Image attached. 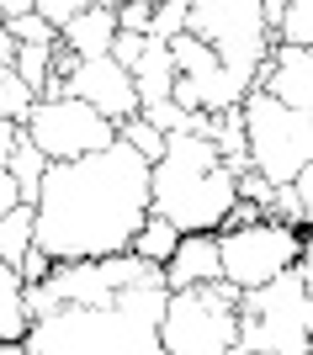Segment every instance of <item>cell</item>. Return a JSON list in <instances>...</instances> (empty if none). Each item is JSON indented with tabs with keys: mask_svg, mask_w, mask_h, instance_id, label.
Listing matches in <instances>:
<instances>
[{
	"mask_svg": "<svg viewBox=\"0 0 313 355\" xmlns=\"http://www.w3.org/2000/svg\"><path fill=\"white\" fill-rule=\"evenodd\" d=\"M260 6H266V21L282 32V16H287V6H292V0H260Z\"/></svg>",
	"mask_w": 313,
	"mask_h": 355,
	"instance_id": "8d00e7d4",
	"label": "cell"
},
{
	"mask_svg": "<svg viewBox=\"0 0 313 355\" xmlns=\"http://www.w3.org/2000/svg\"><path fill=\"white\" fill-rule=\"evenodd\" d=\"M186 21H192V0H154V32L149 37H180L186 32Z\"/></svg>",
	"mask_w": 313,
	"mask_h": 355,
	"instance_id": "cb8c5ba5",
	"label": "cell"
},
{
	"mask_svg": "<svg viewBox=\"0 0 313 355\" xmlns=\"http://www.w3.org/2000/svg\"><path fill=\"white\" fill-rule=\"evenodd\" d=\"M164 282H170V292L223 282V244H218V234H186L180 239V250L164 260Z\"/></svg>",
	"mask_w": 313,
	"mask_h": 355,
	"instance_id": "7c38bea8",
	"label": "cell"
},
{
	"mask_svg": "<svg viewBox=\"0 0 313 355\" xmlns=\"http://www.w3.org/2000/svg\"><path fill=\"white\" fill-rule=\"evenodd\" d=\"M239 345L255 355H313L308 286L298 266L239 297Z\"/></svg>",
	"mask_w": 313,
	"mask_h": 355,
	"instance_id": "8992f818",
	"label": "cell"
},
{
	"mask_svg": "<svg viewBox=\"0 0 313 355\" xmlns=\"http://www.w3.org/2000/svg\"><path fill=\"white\" fill-rule=\"evenodd\" d=\"M223 244V276L239 286V292H255V286L276 282L303 260V228L292 223H250V228H223L218 234Z\"/></svg>",
	"mask_w": 313,
	"mask_h": 355,
	"instance_id": "ba28073f",
	"label": "cell"
},
{
	"mask_svg": "<svg viewBox=\"0 0 313 355\" xmlns=\"http://www.w3.org/2000/svg\"><path fill=\"white\" fill-rule=\"evenodd\" d=\"M208 138L223 148V159L234 164L239 175L250 170V122H244V106H223V112H212Z\"/></svg>",
	"mask_w": 313,
	"mask_h": 355,
	"instance_id": "e0dca14e",
	"label": "cell"
},
{
	"mask_svg": "<svg viewBox=\"0 0 313 355\" xmlns=\"http://www.w3.org/2000/svg\"><path fill=\"white\" fill-rule=\"evenodd\" d=\"M282 43H313V0H292L282 16Z\"/></svg>",
	"mask_w": 313,
	"mask_h": 355,
	"instance_id": "d4e9b609",
	"label": "cell"
},
{
	"mask_svg": "<svg viewBox=\"0 0 313 355\" xmlns=\"http://www.w3.org/2000/svg\"><path fill=\"white\" fill-rule=\"evenodd\" d=\"M32 106H37V90H32L27 80L11 69V64H0V117L27 122V117H32Z\"/></svg>",
	"mask_w": 313,
	"mask_h": 355,
	"instance_id": "ffe728a7",
	"label": "cell"
},
{
	"mask_svg": "<svg viewBox=\"0 0 313 355\" xmlns=\"http://www.w3.org/2000/svg\"><path fill=\"white\" fill-rule=\"evenodd\" d=\"M0 355H32L27 340H0Z\"/></svg>",
	"mask_w": 313,
	"mask_h": 355,
	"instance_id": "74e56055",
	"label": "cell"
},
{
	"mask_svg": "<svg viewBox=\"0 0 313 355\" xmlns=\"http://www.w3.org/2000/svg\"><path fill=\"white\" fill-rule=\"evenodd\" d=\"M164 302H170V282H164V266H154L112 308L69 302V308L37 318L27 345L32 355H164V340H160Z\"/></svg>",
	"mask_w": 313,
	"mask_h": 355,
	"instance_id": "7a4b0ae2",
	"label": "cell"
},
{
	"mask_svg": "<svg viewBox=\"0 0 313 355\" xmlns=\"http://www.w3.org/2000/svg\"><path fill=\"white\" fill-rule=\"evenodd\" d=\"M298 270H303V286H308V324H313V228L303 234V260H298Z\"/></svg>",
	"mask_w": 313,
	"mask_h": 355,
	"instance_id": "836d02e7",
	"label": "cell"
},
{
	"mask_svg": "<svg viewBox=\"0 0 313 355\" xmlns=\"http://www.w3.org/2000/svg\"><path fill=\"white\" fill-rule=\"evenodd\" d=\"M244 355H255V350H244Z\"/></svg>",
	"mask_w": 313,
	"mask_h": 355,
	"instance_id": "ab89813d",
	"label": "cell"
},
{
	"mask_svg": "<svg viewBox=\"0 0 313 355\" xmlns=\"http://www.w3.org/2000/svg\"><path fill=\"white\" fill-rule=\"evenodd\" d=\"M186 32H196L228 64V74L250 90L260 85V69L271 64V48H276V27L266 21L260 0H192Z\"/></svg>",
	"mask_w": 313,
	"mask_h": 355,
	"instance_id": "5b68a950",
	"label": "cell"
},
{
	"mask_svg": "<svg viewBox=\"0 0 313 355\" xmlns=\"http://www.w3.org/2000/svg\"><path fill=\"white\" fill-rule=\"evenodd\" d=\"M180 239H186V234H180L164 212H149V218H144V228H138V239H133V254H144V260L164 266V260L180 250Z\"/></svg>",
	"mask_w": 313,
	"mask_h": 355,
	"instance_id": "d6986e66",
	"label": "cell"
},
{
	"mask_svg": "<svg viewBox=\"0 0 313 355\" xmlns=\"http://www.w3.org/2000/svg\"><path fill=\"white\" fill-rule=\"evenodd\" d=\"M239 196H244V202H260V207H271V196H276V186H271L266 175H260V170H244V175H239Z\"/></svg>",
	"mask_w": 313,
	"mask_h": 355,
	"instance_id": "1f68e13d",
	"label": "cell"
},
{
	"mask_svg": "<svg viewBox=\"0 0 313 355\" xmlns=\"http://www.w3.org/2000/svg\"><path fill=\"white\" fill-rule=\"evenodd\" d=\"M154 212V164L128 138L85 159H53L37 196V244L53 260H106L133 250Z\"/></svg>",
	"mask_w": 313,
	"mask_h": 355,
	"instance_id": "6da1fadb",
	"label": "cell"
},
{
	"mask_svg": "<svg viewBox=\"0 0 313 355\" xmlns=\"http://www.w3.org/2000/svg\"><path fill=\"white\" fill-rule=\"evenodd\" d=\"M27 133L48 159H85V154L112 148L122 138V128L106 112H96L90 101H80V96H53V101L32 106Z\"/></svg>",
	"mask_w": 313,
	"mask_h": 355,
	"instance_id": "9c48e42d",
	"label": "cell"
},
{
	"mask_svg": "<svg viewBox=\"0 0 313 355\" xmlns=\"http://www.w3.org/2000/svg\"><path fill=\"white\" fill-rule=\"evenodd\" d=\"M144 48H149V32H117V43H112V59L133 69V64L144 59Z\"/></svg>",
	"mask_w": 313,
	"mask_h": 355,
	"instance_id": "4dcf8cb0",
	"label": "cell"
},
{
	"mask_svg": "<svg viewBox=\"0 0 313 355\" xmlns=\"http://www.w3.org/2000/svg\"><path fill=\"white\" fill-rule=\"evenodd\" d=\"M90 6H106V11H122V6H128V0H90Z\"/></svg>",
	"mask_w": 313,
	"mask_h": 355,
	"instance_id": "f35d334b",
	"label": "cell"
},
{
	"mask_svg": "<svg viewBox=\"0 0 313 355\" xmlns=\"http://www.w3.org/2000/svg\"><path fill=\"white\" fill-rule=\"evenodd\" d=\"M32 308H27V282L22 270L0 260V340H27L32 334Z\"/></svg>",
	"mask_w": 313,
	"mask_h": 355,
	"instance_id": "9a60e30c",
	"label": "cell"
},
{
	"mask_svg": "<svg viewBox=\"0 0 313 355\" xmlns=\"http://www.w3.org/2000/svg\"><path fill=\"white\" fill-rule=\"evenodd\" d=\"M239 286L208 282V286H180L164 302L160 318V340L164 355H239Z\"/></svg>",
	"mask_w": 313,
	"mask_h": 355,
	"instance_id": "277c9868",
	"label": "cell"
},
{
	"mask_svg": "<svg viewBox=\"0 0 313 355\" xmlns=\"http://www.w3.org/2000/svg\"><path fill=\"white\" fill-rule=\"evenodd\" d=\"M239 202V170L223 148L202 133H170L154 159V212L176 223L180 234H223Z\"/></svg>",
	"mask_w": 313,
	"mask_h": 355,
	"instance_id": "3957f363",
	"label": "cell"
},
{
	"mask_svg": "<svg viewBox=\"0 0 313 355\" xmlns=\"http://www.w3.org/2000/svg\"><path fill=\"white\" fill-rule=\"evenodd\" d=\"M37 244V207H11L6 218H0V260L6 266L22 270V260H27V250Z\"/></svg>",
	"mask_w": 313,
	"mask_h": 355,
	"instance_id": "ac0fdd59",
	"label": "cell"
},
{
	"mask_svg": "<svg viewBox=\"0 0 313 355\" xmlns=\"http://www.w3.org/2000/svg\"><path fill=\"white\" fill-rule=\"evenodd\" d=\"M80 11H90V0H37V16H48V21H53L59 32L69 27Z\"/></svg>",
	"mask_w": 313,
	"mask_h": 355,
	"instance_id": "f1b7e54d",
	"label": "cell"
},
{
	"mask_svg": "<svg viewBox=\"0 0 313 355\" xmlns=\"http://www.w3.org/2000/svg\"><path fill=\"white\" fill-rule=\"evenodd\" d=\"M271 218L276 223H292V228H308V212H303V196H298V186L287 180V186H276V196H271Z\"/></svg>",
	"mask_w": 313,
	"mask_h": 355,
	"instance_id": "484cf974",
	"label": "cell"
},
{
	"mask_svg": "<svg viewBox=\"0 0 313 355\" xmlns=\"http://www.w3.org/2000/svg\"><path fill=\"white\" fill-rule=\"evenodd\" d=\"M260 90H271L276 101L313 112V43H282L271 48V64L260 69Z\"/></svg>",
	"mask_w": 313,
	"mask_h": 355,
	"instance_id": "8fae6325",
	"label": "cell"
},
{
	"mask_svg": "<svg viewBox=\"0 0 313 355\" xmlns=\"http://www.w3.org/2000/svg\"><path fill=\"white\" fill-rule=\"evenodd\" d=\"M53 266H59V260H53V254H48L43 244H32V250H27V260H22V282H27V286L48 282V276H53Z\"/></svg>",
	"mask_w": 313,
	"mask_h": 355,
	"instance_id": "f546056e",
	"label": "cell"
},
{
	"mask_svg": "<svg viewBox=\"0 0 313 355\" xmlns=\"http://www.w3.org/2000/svg\"><path fill=\"white\" fill-rule=\"evenodd\" d=\"M27 11H37V0H0V21H16Z\"/></svg>",
	"mask_w": 313,
	"mask_h": 355,
	"instance_id": "d590c367",
	"label": "cell"
},
{
	"mask_svg": "<svg viewBox=\"0 0 313 355\" xmlns=\"http://www.w3.org/2000/svg\"><path fill=\"white\" fill-rule=\"evenodd\" d=\"M292 186H298V196H303V212H308V228H313V164L303 170L298 180H292Z\"/></svg>",
	"mask_w": 313,
	"mask_h": 355,
	"instance_id": "e575fe53",
	"label": "cell"
},
{
	"mask_svg": "<svg viewBox=\"0 0 313 355\" xmlns=\"http://www.w3.org/2000/svg\"><path fill=\"white\" fill-rule=\"evenodd\" d=\"M16 74L43 96L48 74H53V43H22V53H16Z\"/></svg>",
	"mask_w": 313,
	"mask_h": 355,
	"instance_id": "7402d4cb",
	"label": "cell"
},
{
	"mask_svg": "<svg viewBox=\"0 0 313 355\" xmlns=\"http://www.w3.org/2000/svg\"><path fill=\"white\" fill-rule=\"evenodd\" d=\"M16 133H22V122L0 117V218H6L11 207H22V186H16V175H11V148H16Z\"/></svg>",
	"mask_w": 313,
	"mask_h": 355,
	"instance_id": "44dd1931",
	"label": "cell"
},
{
	"mask_svg": "<svg viewBox=\"0 0 313 355\" xmlns=\"http://www.w3.org/2000/svg\"><path fill=\"white\" fill-rule=\"evenodd\" d=\"M266 218H271V212L260 207V202H244V196H239V202H234V212H228V223H223V228H250V223H266Z\"/></svg>",
	"mask_w": 313,
	"mask_h": 355,
	"instance_id": "d6a6232c",
	"label": "cell"
},
{
	"mask_svg": "<svg viewBox=\"0 0 313 355\" xmlns=\"http://www.w3.org/2000/svg\"><path fill=\"white\" fill-rule=\"evenodd\" d=\"M244 122H250V164L271 186L298 180L313 164V112H298L255 85L244 96Z\"/></svg>",
	"mask_w": 313,
	"mask_h": 355,
	"instance_id": "52a82bcc",
	"label": "cell"
},
{
	"mask_svg": "<svg viewBox=\"0 0 313 355\" xmlns=\"http://www.w3.org/2000/svg\"><path fill=\"white\" fill-rule=\"evenodd\" d=\"M117 11H106V6H90V11H80L69 27L59 32L64 48H75L80 59H106L112 53V43H117Z\"/></svg>",
	"mask_w": 313,
	"mask_h": 355,
	"instance_id": "4fadbf2b",
	"label": "cell"
},
{
	"mask_svg": "<svg viewBox=\"0 0 313 355\" xmlns=\"http://www.w3.org/2000/svg\"><path fill=\"white\" fill-rule=\"evenodd\" d=\"M48 154L37 144H32V133H27V122H22V133H16V148H11V175H16V186H22V202L27 207H37V196H43V180H48Z\"/></svg>",
	"mask_w": 313,
	"mask_h": 355,
	"instance_id": "2e32d148",
	"label": "cell"
},
{
	"mask_svg": "<svg viewBox=\"0 0 313 355\" xmlns=\"http://www.w3.org/2000/svg\"><path fill=\"white\" fill-rule=\"evenodd\" d=\"M117 27L122 32H154V0H128L117 11Z\"/></svg>",
	"mask_w": 313,
	"mask_h": 355,
	"instance_id": "83f0119b",
	"label": "cell"
},
{
	"mask_svg": "<svg viewBox=\"0 0 313 355\" xmlns=\"http://www.w3.org/2000/svg\"><path fill=\"white\" fill-rule=\"evenodd\" d=\"M133 80H138V101H164V96H176V53H170V43L164 37H149V48H144V59L133 64Z\"/></svg>",
	"mask_w": 313,
	"mask_h": 355,
	"instance_id": "5bb4252c",
	"label": "cell"
},
{
	"mask_svg": "<svg viewBox=\"0 0 313 355\" xmlns=\"http://www.w3.org/2000/svg\"><path fill=\"white\" fill-rule=\"evenodd\" d=\"M69 96L90 101L96 112H106L117 128H122L128 117H138V112H144L133 69H128V64H117L112 53H106V59H80V69L69 74Z\"/></svg>",
	"mask_w": 313,
	"mask_h": 355,
	"instance_id": "30bf717a",
	"label": "cell"
},
{
	"mask_svg": "<svg viewBox=\"0 0 313 355\" xmlns=\"http://www.w3.org/2000/svg\"><path fill=\"white\" fill-rule=\"evenodd\" d=\"M122 138H128V144H133V148H138V154H144L149 164L160 159V154H164V144H170V133H160V128H154V122L144 117V112L122 122Z\"/></svg>",
	"mask_w": 313,
	"mask_h": 355,
	"instance_id": "603a6c76",
	"label": "cell"
},
{
	"mask_svg": "<svg viewBox=\"0 0 313 355\" xmlns=\"http://www.w3.org/2000/svg\"><path fill=\"white\" fill-rule=\"evenodd\" d=\"M6 27L16 32V43H59V27H53L48 16H37V11L16 16V21H6Z\"/></svg>",
	"mask_w": 313,
	"mask_h": 355,
	"instance_id": "4316f807",
	"label": "cell"
}]
</instances>
